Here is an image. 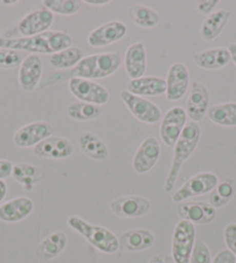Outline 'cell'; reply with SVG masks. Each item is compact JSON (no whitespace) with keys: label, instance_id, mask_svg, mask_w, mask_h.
Listing matches in <instances>:
<instances>
[{"label":"cell","instance_id":"cell-1","mask_svg":"<svg viewBox=\"0 0 236 263\" xmlns=\"http://www.w3.org/2000/svg\"><path fill=\"white\" fill-rule=\"evenodd\" d=\"M122 64L121 56L117 52H103L96 53V55H90L84 57L78 65L74 66L70 71H66V73L58 72V73L49 77L48 80L52 79L48 84L61 83L66 79L72 78H81V79H101L106 78L115 73L120 69ZM47 84V85H48Z\"/></svg>","mask_w":236,"mask_h":263},{"label":"cell","instance_id":"cell-2","mask_svg":"<svg viewBox=\"0 0 236 263\" xmlns=\"http://www.w3.org/2000/svg\"><path fill=\"white\" fill-rule=\"evenodd\" d=\"M73 39L64 31H47V33L30 36L22 39H6L0 37V49L22 50V51L31 52L33 55L37 53H53L70 48Z\"/></svg>","mask_w":236,"mask_h":263},{"label":"cell","instance_id":"cell-3","mask_svg":"<svg viewBox=\"0 0 236 263\" xmlns=\"http://www.w3.org/2000/svg\"><path fill=\"white\" fill-rule=\"evenodd\" d=\"M199 139H201V126L197 122H187L183 133L181 134L179 140H177L174 146L171 166L165 181L166 193L172 192L181 168H182L184 162L192 156L199 143Z\"/></svg>","mask_w":236,"mask_h":263},{"label":"cell","instance_id":"cell-4","mask_svg":"<svg viewBox=\"0 0 236 263\" xmlns=\"http://www.w3.org/2000/svg\"><path fill=\"white\" fill-rule=\"evenodd\" d=\"M72 230L78 232L81 237H84L87 241L94 246L100 252L106 254H113L120 249L118 238L111 231L103 228V226L90 224L80 217L72 216L67 219Z\"/></svg>","mask_w":236,"mask_h":263},{"label":"cell","instance_id":"cell-5","mask_svg":"<svg viewBox=\"0 0 236 263\" xmlns=\"http://www.w3.org/2000/svg\"><path fill=\"white\" fill-rule=\"evenodd\" d=\"M196 242V228L188 220H180L172 234L171 256L175 263H189Z\"/></svg>","mask_w":236,"mask_h":263},{"label":"cell","instance_id":"cell-6","mask_svg":"<svg viewBox=\"0 0 236 263\" xmlns=\"http://www.w3.org/2000/svg\"><path fill=\"white\" fill-rule=\"evenodd\" d=\"M122 101L128 107L129 111L138 121L146 124H155L162 120V112L155 103L143 97H138L128 90H122L120 94Z\"/></svg>","mask_w":236,"mask_h":263},{"label":"cell","instance_id":"cell-7","mask_svg":"<svg viewBox=\"0 0 236 263\" xmlns=\"http://www.w3.org/2000/svg\"><path fill=\"white\" fill-rule=\"evenodd\" d=\"M219 182V179L214 173L203 172L190 178L182 187L179 188L172 195V201L176 203H183V201L191 197L202 196L211 193Z\"/></svg>","mask_w":236,"mask_h":263},{"label":"cell","instance_id":"cell-8","mask_svg":"<svg viewBox=\"0 0 236 263\" xmlns=\"http://www.w3.org/2000/svg\"><path fill=\"white\" fill-rule=\"evenodd\" d=\"M69 89L79 101L103 106L110 99L108 89L93 80L72 78L69 80Z\"/></svg>","mask_w":236,"mask_h":263},{"label":"cell","instance_id":"cell-9","mask_svg":"<svg viewBox=\"0 0 236 263\" xmlns=\"http://www.w3.org/2000/svg\"><path fill=\"white\" fill-rule=\"evenodd\" d=\"M187 112L180 106L171 107L165 116L162 117L160 124V138L168 147L174 148L181 134L187 124Z\"/></svg>","mask_w":236,"mask_h":263},{"label":"cell","instance_id":"cell-10","mask_svg":"<svg viewBox=\"0 0 236 263\" xmlns=\"http://www.w3.org/2000/svg\"><path fill=\"white\" fill-rule=\"evenodd\" d=\"M161 147L154 136L145 138L135 151L132 160V167L138 174H146L151 171L160 158Z\"/></svg>","mask_w":236,"mask_h":263},{"label":"cell","instance_id":"cell-11","mask_svg":"<svg viewBox=\"0 0 236 263\" xmlns=\"http://www.w3.org/2000/svg\"><path fill=\"white\" fill-rule=\"evenodd\" d=\"M190 84L189 70L182 63L172 64L167 72L166 97L169 101H179L188 92Z\"/></svg>","mask_w":236,"mask_h":263},{"label":"cell","instance_id":"cell-12","mask_svg":"<svg viewBox=\"0 0 236 263\" xmlns=\"http://www.w3.org/2000/svg\"><path fill=\"white\" fill-rule=\"evenodd\" d=\"M128 34V27L122 21H110L90 31L87 42L93 48L107 47L121 41Z\"/></svg>","mask_w":236,"mask_h":263},{"label":"cell","instance_id":"cell-13","mask_svg":"<svg viewBox=\"0 0 236 263\" xmlns=\"http://www.w3.org/2000/svg\"><path fill=\"white\" fill-rule=\"evenodd\" d=\"M52 133L51 124L44 121H37L21 126L14 134L13 140L19 147H31L38 145L48 137H51Z\"/></svg>","mask_w":236,"mask_h":263},{"label":"cell","instance_id":"cell-14","mask_svg":"<svg viewBox=\"0 0 236 263\" xmlns=\"http://www.w3.org/2000/svg\"><path fill=\"white\" fill-rule=\"evenodd\" d=\"M74 152V146L69 139L51 136L36 145L34 154L41 159H66Z\"/></svg>","mask_w":236,"mask_h":263},{"label":"cell","instance_id":"cell-15","mask_svg":"<svg viewBox=\"0 0 236 263\" xmlns=\"http://www.w3.org/2000/svg\"><path fill=\"white\" fill-rule=\"evenodd\" d=\"M151 203L146 197L131 195V196H123L113 199L110 204L111 211L122 218H137L146 215Z\"/></svg>","mask_w":236,"mask_h":263},{"label":"cell","instance_id":"cell-16","mask_svg":"<svg viewBox=\"0 0 236 263\" xmlns=\"http://www.w3.org/2000/svg\"><path fill=\"white\" fill-rule=\"evenodd\" d=\"M53 24V13L44 6L30 12L19 22V31L25 37L47 33Z\"/></svg>","mask_w":236,"mask_h":263},{"label":"cell","instance_id":"cell-17","mask_svg":"<svg viewBox=\"0 0 236 263\" xmlns=\"http://www.w3.org/2000/svg\"><path fill=\"white\" fill-rule=\"evenodd\" d=\"M210 108V94L207 88L201 83L194 81L190 90L185 112L192 122H198L204 119Z\"/></svg>","mask_w":236,"mask_h":263},{"label":"cell","instance_id":"cell-18","mask_svg":"<svg viewBox=\"0 0 236 263\" xmlns=\"http://www.w3.org/2000/svg\"><path fill=\"white\" fill-rule=\"evenodd\" d=\"M177 212L182 217V219L188 220L193 225L208 224L217 217V209L205 202L180 203L177 206Z\"/></svg>","mask_w":236,"mask_h":263},{"label":"cell","instance_id":"cell-19","mask_svg":"<svg viewBox=\"0 0 236 263\" xmlns=\"http://www.w3.org/2000/svg\"><path fill=\"white\" fill-rule=\"evenodd\" d=\"M43 73V63L38 55L30 53L22 61L19 70V85L26 92H33Z\"/></svg>","mask_w":236,"mask_h":263},{"label":"cell","instance_id":"cell-20","mask_svg":"<svg viewBox=\"0 0 236 263\" xmlns=\"http://www.w3.org/2000/svg\"><path fill=\"white\" fill-rule=\"evenodd\" d=\"M124 66L131 80L144 77L147 67L146 49L144 43L137 42L130 45L124 56Z\"/></svg>","mask_w":236,"mask_h":263},{"label":"cell","instance_id":"cell-21","mask_svg":"<svg viewBox=\"0 0 236 263\" xmlns=\"http://www.w3.org/2000/svg\"><path fill=\"white\" fill-rule=\"evenodd\" d=\"M120 248L128 252H142L151 248L155 242V237L149 230L134 229L126 231L118 239Z\"/></svg>","mask_w":236,"mask_h":263},{"label":"cell","instance_id":"cell-22","mask_svg":"<svg viewBox=\"0 0 236 263\" xmlns=\"http://www.w3.org/2000/svg\"><path fill=\"white\" fill-rule=\"evenodd\" d=\"M34 202L28 197H16L0 205V220L16 223L24 220L33 211Z\"/></svg>","mask_w":236,"mask_h":263},{"label":"cell","instance_id":"cell-23","mask_svg":"<svg viewBox=\"0 0 236 263\" xmlns=\"http://www.w3.org/2000/svg\"><path fill=\"white\" fill-rule=\"evenodd\" d=\"M193 62L204 70H219L225 67L230 60V53L226 48H213L199 51L192 55Z\"/></svg>","mask_w":236,"mask_h":263},{"label":"cell","instance_id":"cell-24","mask_svg":"<svg viewBox=\"0 0 236 263\" xmlns=\"http://www.w3.org/2000/svg\"><path fill=\"white\" fill-rule=\"evenodd\" d=\"M128 92L138 97H155L166 93V80L160 77H142L139 79L130 80Z\"/></svg>","mask_w":236,"mask_h":263},{"label":"cell","instance_id":"cell-25","mask_svg":"<svg viewBox=\"0 0 236 263\" xmlns=\"http://www.w3.org/2000/svg\"><path fill=\"white\" fill-rule=\"evenodd\" d=\"M79 147L85 156L96 161H103L109 157V148L103 140L90 131L79 135Z\"/></svg>","mask_w":236,"mask_h":263},{"label":"cell","instance_id":"cell-26","mask_svg":"<svg viewBox=\"0 0 236 263\" xmlns=\"http://www.w3.org/2000/svg\"><path fill=\"white\" fill-rule=\"evenodd\" d=\"M12 176L26 190H31L35 184L45 178V172L37 166L27 164V162H19L13 166Z\"/></svg>","mask_w":236,"mask_h":263},{"label":"cell","instance_id":"cell-27","mask_svg":"<svg viewBox=\"0 0 236 263\" xmlns=\"http://www.w3.org/2000/svg\"><path fill=\"white\" fill-rule=\"evenodd\" d=\"M231 13L227 10L212 12L205 17L201 27V36L204 41H212L221 34V31L230 19Z\"/></svg>","mask_w":236,"mask_h":263},{"label":"cell","instance_id":"cell-28","mask_svg":"<svg viewBox=\"0 0 236 263\" xmlns=\"http://www.w3.org/2000/svg\"><path fill=\"white\" fill-rule=\"evenodd\" d=\"M67 245V237L64 232H53L45 237L37 247V255L42 261H49L59 255Z\"/></svg>","mask_w":236,"mask_h":263},{"label":"cell","instance_id":"cell-29","mask_svg":"<svg viewBox=\"0 0 236 263\" xmlns=\"http://www.w3.org/2000/svg\"><path fill=\"white\" fill-rule=\"evenodd\" d=\"M207 116L217 125L236 126V102L214 104L208 108Z\"/></svg>","mask_w":236,"mask_h":263},{"label":"cell","instance_id":"cell-30","mask_svg":"<svg viewBox=\"0 0 236 263\" xmlns=\"http://www.w3.org/2000/svg\"><path fill=\"white\" fill-rule=\"evenodd\" d=\"M84 58L83 50L78 47H70L50 56V65L57 70H69L78 65Z\"/></svg>","mask_w":236,"mask_h":263},{"label":"cell","instance_id":"cell-31","mask_svg":"<svg viewBox=\"0 0 236 263\" xmlns=\"http://www.w3.org/2000/svg\"><path fill=\"white\" fill-rule=\"evenodd\" d=\"M128 14L135 25L142 28H154L160 22V15L152 7L132 5L128 8Z\"/></svg>","mask_w":236,"mask_h":263},{"label":"cell","instance_id":"cell-32","mask_svg":"<svg viewBox=\"0 0 236 263\" xmlns=\"http://www.w3.org/2000/svg\"><path fill=\"white\" fill-rule=\"evenodd\" d=\"M102 114L101 106H96L93 103H87L83 101L72 102L67 107V115L72 120L86 122V121H94L99 119Z\"/></svg>","mask_w":236,"mask_h":263},{"label":"cell","instance_id":"cell-33","mask_svg":"<svg viewBox=\"0 0 236 263\" xmlns=\"http://www.w3.org/2000/svg\"><path fill=\"white\" fill-rule=\"evenodd\" d=\"M235 190L236 188L234 180L231 178H224L218 182L215 188L211 192L208 202L215 209L224 206L225 204L228 203L233 198Z\"/></svg>","mask_w":236,"mask_h":263},{"label":"cell","instance_id":"cell-34","mask_svg":"<svg viewBox=\"0 0 236 263\" xmlns=\"http://www.w3.org/2000/svg\"><path fill=\"white\" fill-rule=\"evenodd\" d=\"M84 2L80 0H45L43 5L50 12L61 15H73L78 13Z\"/></svg>","mask_w":236,"mask_h":263},{"label":"cell","instance_id":"cell-35","mask_svg":"<svg viewBox=\"0 0 236 263\" xmlns=\"http://www.w3.org/2000/svg\"><path fill=\"white\" fill-rule=\"evenodd\" d=\"M211 262H212L211 252L206 246V243L199 239L196 240L189 263H211Z\"/></svg>","mask_w":236,"mask_h":263},{"label":"cell","instance_id":"cell-36","mask_svg":"<svg viewBox=\"0 0 236 263\" xmlns=\"http://www.w3.org/2000/svg\"><path fill=\"white\" fill-rule=\"evenodd\" d=\"M22 57L15 50L0 49V67L12 69L21 65Z\"/></svg>","mask_w":236,"mask_h":263},{"label":"cell","instance_id":"cell-37","mask_svg":"<svg viewBox=\"0 0 236 263\" xmlns=\"http://www.w3.org/2000/svg\"><path fill=\"white\" fill-rule=\"evenodd\" d=\"M225 242L227 245V249L234 254L236 256V224L230 223L225 228L224 231Z\"/></svg>","mask_w":236,"mask_h":263},{"label":"cell","instance_id":"cell-38","mask_svg":"<svg viewBox=\"0 0 236 263\" xmlns=\"http://www.w3.org/2000/svg\"><path fill=\"white\" fill-rule=\"evenodd\" d=\"M211 263H236V256L229 249H222L217 254Z\"/></svg>","mask_w":236,"mask_h":263},{"label":"cell","instance_id":"cell-39","mask_svg":"<svg viewBox=\"0 0 236 263\" xmlns=\"http://www.w3.org/2000/svg\"><path fill=\"white\" fill-rule=\"evenodd\" d=\"M218 4H219V0H205V2H198L197 11L204 15H210Z\"/></svg>","mask_w":236,"mask_h":263},{"label":"cell","instance_id":"cell-40","mask_svg":"<svg viewBox=\"0 0 236 263\" xmlns=\"http://www.w3.org/2000/svg\"><path fill=\"white\" fill-rule=\"evenodd\" d=\"M12 171H13V165L11 161L0 159V180H4L8 178V176H11Z\"/></svg>","mask_w":236,"mask_h":263},{"label":"cell","instance_id":"cell-41","mask_svg":"<svg viewBox=\"0 0 236 263\" xmlns=\"http://www.w3.org/2000/svg\"><path fill=\"white\" fill-rule=\"evenodd\" d=\"M85 3L90 6H104L110 4V0H86Z\"/></svg>","mask_w":236,"mask_h":263},{"label":"cell","instance_id":"cell-42","mask_svg":"<svg viewBox=\"0 0 236 263\" xmlns=\"http://www.w3.org/2000/svg\"><path fill=\"white\" fill-rule=\"evenodd\" d=\"M7 194V184L5 183V181L0 180V203L3 202V199L5 198Z\"/></svg>","mask_w":236,"mask_h":263},{"label":"cell","instance_id":"cell-43","mask_svg":"<svg viewBox=\"0 0 236 263\" xmlns=\"http://www.w3.org/2000/svg\"><path fill=\"white\" fill-rule=\"evenodd\" d=\"M228 51L230 53V60L233 61V63L236 65V44L235 43L229 44Z\"/></svg>","mask_w":236,"mask_h":263},{"label":"cell","instance_id":"cell-44","mask_svg":"<svg viewBox=\"0 0 236 263\" xmlns=\"http://www.w3.org/2000/svg\"><path fill=\"white\" fill-rule=\"evenodd\" d=\"M148 263H166V262L161 255H156V256H153Z\"/></svg>","mask_w":236,"mask_h":263},{"label":"cell","instance_id":"cell-45","mask_svg":"<svg viewBox=\"0 0 236 263\" xmlns=\"http://www.w3.org/2000/svg\"><path fill=\"white\" fill-rule=\"evenodd\" d=\"M3 4L4 5H15V4H17V2L16 0H12V2L11 0H4Z\"/></svg>","mask_w":236,"mask_h":263}]
</instances>
